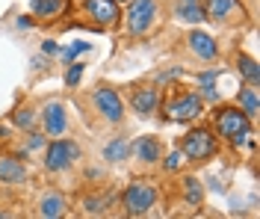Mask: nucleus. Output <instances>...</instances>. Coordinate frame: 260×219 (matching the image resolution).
<instances>
[{"label":"nucleus","mask_w":260,"mask_h":219,"mask_svg":"<svg viewBox=\"0 0 260 219\" xmlns=\"http://www.w3.org/2000/svg\"><path fill=\"white\" fill-rule=\"evenodd\" d=\"M213 124H216V134L222 136V139H228L234 148H245V145L254 148L257 145L254 131H251L254 121H248L240 107H219L213 113Z\"/></svg>","instance_id":"1"},{"label":"nucleus","mask_w":260,"mask_h":219,"mask_svg":"<svg viewBox=\"0 0 260 219\" xmlns=\"http://www.w3.org/2000/svg\"><path fill=\"white\" fill-rule=\"evenodd\" d=\"M162 107V121H195L204 113V101L195 95V89H183L175 86V92L160 101Z\"/></svg>","instance_id":"2"},{"label":"nucleus","mask_w":260,"mask_h":219,"mask_svg":"<svg viewBox=\"0 0 260 219\" xmlns=\"http://www.w3.org/2000/svg\"><path fill=\"white\" fill-rule=\"evenodd\" d=\"M160 18V3L157 0H127V9H124V27H127V36L139 39L154 30Z\"/></svg>","instance_id":"3"},{"label":"nucleus","mask_w":260,"mask_h":219,"mask_svg":"<svg viewBox=\"0 0 260 219\" xmlns=\"http://www.w3.org/2000/svg\"><path fill=\"white\" fill-rule=\"evenodd\" d=\"M178 148L183 151L186 163H207L213 154L219 151V139H216V134L207 131V128H195V131L180 136Z\"/></svg>","instance_id":"4"},{"label":"nucleus","mask_w":260,"mask_h":219,"mask_svg":"<svg viewBox=\"0 0 260 219\" xmlns=\"http://www.w3.org/2000/svg\"><path fill=\"white\" fill-rule=\"evenodd\" d=\"M89 101H92V110L98 113V118L104 121V124H121L124 121V101H121V95L115 92L113 86L101 83L92 89V95H89Z\"/></svg>","instance_id":"5"},{"label":"nucleus","mask_w":260,"mask_h":219,"mask_svg":"<svg viewBox=\"0 0 260 219\" xmlns=\"http://www.w3.org/2000/svg\"><path fill=\"white\" fill-rule=\"evenodd\" d=\"M154 204H157V186H154V181L136 178V181L127 184L124 196H121V207H124L127 216H145V213H151Z\"/></svg>","instance_id":"6"},{"label":"nucleus","mask_w":260,"mask_h":219,"mask_svg":"<svg viewBox=\"0 0 260 219\" xmlns=\"http://www.w3.org/2000/svg\"><path fill=\"white\" fill-rule=\"evenodd\" d=\"M80 145L74 142V139H65V136H56L53 142L45 145V157H42V163L48 172H65V169H71L77 160H80Z\"/></svg>","instance_id":"7"},{"label":"nucleus","mask_w":260,"mask_h":219,"mask_svg":"<svg viewBox=\"0 0 260 219\" xmlns=\"http://www.w3.org/2000/svg\"><path fill=\"white\" fill-rule=\"evenodd\" d=\"M201 6H204V21H213L219 27L240 24L245 18V9L240 0H201Z\"/></svg>","instance_id":"8"},{"label":"nucleus","mask_w":260,"mask_h":219,"mask_svg":"<svg viewBox=\"0 0 260 219\" xmlns=\"http://www.w3.org/2000/svg\"><path fill=\"white\" fill-rule=\"evenodd\" d=\"M162 92L157 83H136L130 89V110L139 118H151L157 110H160Z\"/></svg>","instance_id":"9"},{"label":"nucleus","mask_w":260,"mask_h":219,"mask_svg":"<svg viewBox=\"0 0 260 219\" xmlns=\"http://www.w3.org/2000/svg\"><path fill=\"white\" fill-rule=\"evenodd\" d=\"M39 124L48 136H65L68 134V110L62 101H48L39 113Z\"/></svg>","instance_id":"10"},{"label":"nucleus","mask_w":260,"mask_h":219,"mask_svg":"<svg viewBox=\"0 0 260 219\" xmlns=\"http://www.w3.org/2000/svg\"><path fill=\"white\" fill-rule=\"evenodd\" d=\"M30 181V169L18 154H0V184L21 186Z\"/></svg>","instance_id":"11"},{"label":"nucleus","mask_w":260,"mask_h":219,"mask_svg":"<svg viewBox=\"0 0 260 219\" xmlns=\"http://www.w3.org/2000/svg\"><path fill=\"white\" fill-rule=\"evenodd\" d=\"M83 12L89 18H95L98 30L113 27V24H118V18H121L115 0H83Z\"/></svg>","instance_id":"12"},{"label":"nucleus","mask_w":260,"mask_h":219,"mask_svg":"<svg viewBox=\"0 0 260 219\" xmlns=\"http://www.w3.org/2000/svg\"><path fill=\"white\" fill-rule=\"evenodd\" d=\"M186 48L192 53L195 59H201V62H216V56H219V45H216V39L210 33H204V30H192V33L186 36Z\"/></svg>","instance_id":"13"},{"label":"nucleus","mask_w":260,"mask_h":219,"mask_svg":"<svg viewBox=\"0 0 260 219\" xmlns=\"http://www.w3.org/2000/svg\"><path fill=\"white\" fill-rule=\"evenodd\" d=\"M130 154H133V160L154 166V163L162 160V142L157 136H139L136 142H130Z\"/></svg>","instance_id":"14"},{"label":"nucleus","mask_w":260,"mask_h":219,"mask_svg":"<svg viewBox=\"0 0 260 219\" xmlns=\"http://www.w3.org/2000/svg\"><path fill=\"white\" fill-rule=\"evenodd\" d=\"M68 213V202H65L62 193H56V190H50V193H42L39 196V202H36V216L42 219H59Z\"/></svg>","instance_id":"15"},{"label":"nucleus","mask_w":260,"mask_h":219,"mask_svg":"<svg viewBox=\"0 0 260 219\" xmlns=\"http://www.w3.org/2000/svg\"><path fill=\"white\" fill-rule=\"evenodd\" d=\"M216 77H219V71H216V68H210V71H198V74H192V89H195V95H198L201 101H210V104H216V101H219V89H216Z\"/></svg>","instance_id":"16"},{"label":"nucleus","mask_w":260,"mask_h":219,"mask_svg":"<svg viewBox=\"0 0 260 219\" xmlns=\"http://www.w3.org/2000/svg\"><path fill=\"white\" fill-rule=\"evenodd\" d=\"M175 18L183 21V24H201L204 21L201 0H175Z\"/></svg>","instance_id":"17"},{"label":"nucleus","mask_w":260,"mask_h":219,"mask_svg":"<svg viewBox=\"0 0 260 219\" xmlns=\"http://www.w3.org/2000/svg\"><path fill=\"white\" fill-rule=\"evenodd\" d=\"M130 157V142L127 136H113L107 145H104V160L110 163V166H115V163H124Z\"/></svg>","instance_id":"18"},{"label":"nucleus","mask_w":260,"mask_h":219,"mask_svg":"<svg viewBox=\"0 0 260 219\" xmlns=\"http://www.w3.org/2000/svg\"><path fill=\"white\" fill-rule=\"evenodd\" d=\"M237 107L245 113L248 121H254L257 118V86H245L237 92Z\"/></svg>","instance_id":"19"},{"label":"nucleus","mask_w":260,"mask_h":219,"mask_svg":"<svg viewBox=\"0 0 260 219\" xmlns=\"http://www.w3.org/2000/svg\"><path fill=\"white\" fill-rule=\"evenodd\" d=\"M180 193H183V202L189 207H201L204 204V186L198 178H183L180 181Z\"/></svg>","instance_id":"20"},{"label":"nucleus","mask_w":260,"mask_h":219,"mask_svg":"<svg viewBox=\"0 0 260 219\" xmlns=\"http://www.w3.org/2000/svg\"><path fill=\"white\" fill-rule=\"evenodd\" d=\"M65 9H68V0H32L36 18H59Z\"/></svg>","instance_id":"21"},{"label":"nucleus","mask_w":260,"mask_h":219,"mask_svg":"<svg viewBox=\"0 0 260 219\" xmlns=\"http://www.w3.org/2000/svg\"><path fill=\"white\" fill-rule=\"evenodd\" d=\"M237 68H240V74L245 77V83H248V86H257L260 83V68H257V59H254V56L240 53V56H237Z\"/></svg>","instance_id":"22"},{"label":"nucleus","mask_w":260,"mask_h":219,"mask_svg":"<svg viewBox=\"0 0 260 219\" xmlns=\"http://www.w3.org/2000/svg\"><path fill=\"white\" fill-rule=\"evenodd\" d=\"M12 121H15L18 131H36L39 128V113H36V107H18Z\"/></svg>","instance_id":"23"},{"label":"nucleus","mask_w":260,"mask_h":219,"mask_svg":"<svg viewBox=\"0 0 260 219\" xmlns=\"http://www.w3.org/2000/svg\"><path fill=\"white\" fill-rule=\"evenodd\" d=\"M107 204H110L107 196H95V193H92V196L83 199V213H86V216H104V213H107Z\"/></svg>","instance_id":"24"},{"label":"nucleus","mask_w":260,"mask_h":219,"mask_svg":"<svg viewBox=\"0 0 260 219\" xmlns=\"http://www.w3.org/2000/svg\"><path fill=\"white\" fill-rule=\"evenodd\" d=\"M83 51H89V42H74V45H68L65 51H59V56H62V62H71V59H77Z\"/></svg>","instance_id":"25"},{"label":"nucleus","mask_w":260,"mask_h":219,"mask_svg":"<svg viewBox=\"0 0 260 219\" xmlns=\"http://www.w3.org/2000/svg\"><path fill=\"white\" fill-rule=\"evenodd\" d=\"M183 163H186L183 151H180V148H175V151H172L169 157H166V160H162V169H166V172H178V169L183 166Z\"/></svg>","instance_id":"26"},{"label":"nucleus","mask_w":260,"mask_h":219,"mask_svg":"<svg viewBox=\"0 0 260 219\" xmlns=\"http://www.w3.org/2000/svg\"><path fill=\"white\" fill-rule=\"evenodd\" d=\"M83 62H74V66H68V71H65V86H77L83 77Z\"/></svg>","instance_id":"27"},{"label":"nucleus","mask_w":260,"mask_h":219,"mask_svg":"<svg viewBox=\"0 0 260 219\" xmlns=\"http://www.w3.org/2000/svg\"><path fill=\"white\" fill-rule=\"evenodd\" d=\"M178 77H183V68H166L157 74V83H175Z\"/></svg>","instance_id":"28"},{"label":"nucleus","mask_w":260,"mask_h":219,"mask_svg":"<svg viewBox=\"0 0 260 219\" xmlns=\"http://www.w3.org/2000/svg\"><path fill=\"white\" fill-rule=\"evenodd\" d=\"M42 51L48 53V56H53V53H59V45H56V42H45V45H42Z\"/></svg>","instance_id":"29"},{"label":"nucleus","mask_w":260,"mask_h":219,"mask_svg":"<svg viewBox=\"0 0 260 219\" xmlns=\"http://www.w3.org/2000/svg\"><path fill=\"white\" fill-rule=\"evenodd\" d=\"M115 3H127V0H115Z\"/></svg>","instance_id":"30"}]
</instances>
